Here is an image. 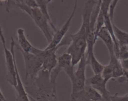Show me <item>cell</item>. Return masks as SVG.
<instances>
[{"label":"cell","instance_id":"cell-12","mask_svg":"<svg viewBox=\"0 0 128 101\" xmlns=\"http://www.w3.org/2000/svg\"><path fill=\"white\" fill-rule=\"evenodd\" d=\"M86 55H87L88 63L90 65L94 74H100L102 73L104 66L99 62L95 56L94 53L92 52L90 54H86Z\"/></svg>","mask_w":128,"mask_h":101},{"label":"cell","instance_id":"cell-16","mask_svg":"<svg viewBox=\"0 0 128 101\" xmlns=\"http://www.w3.org/2000/svg\"><path fill=\"white\" fill-rule=\"evenodd\" d=\"M112 101H128V94L124 96H120L118 94L111 96Z\"/></svg>","mask_w":128,"mask_h":101},{"label":"cell","instance_id":"cell-11","mask_svg":"<svg viewBox=\"0 0 128 101\" xmlns=\"http://www.w3.org/2000/svg\"><path fill=\"white\" fill-rule=\"evenodd\" d=\"M18 41L20 46V50L26 52H31L32 46L31 42L28 41L25 35L24 30L22 28H19L17 30Z\"/></svg>","mask_w":128,"mask_h":101},{"label":"cell","instance_id":"cell-5","mask_svg":"<svg viewBox=\"0 0 128 101\" xmlns=\"http://www.w3.org/2000/svg\"><path fill=\"white\" fill-rule=\"evenodd\" d=\"M78 65V68L74 72L73 77L70 79L72 84L71 96H73L75 94L81 92L86 86V66L88 65L86 52L80 60Z\"/></svg>","mask_w":128,"mask_h":101},{"label":"cell","instance_id":"cell-8","mask_svg":"<svg viewBox=\"0 0 128 101\" xmlns=\"http://www.w3.org/2000/svg\"><path fill=\"white\" fill-rule=\"evenodd\" d=\"M80 99L81 101L84 100H92V101H102V96L101 94L91 86L86 84L84 88L81 92L70 96V101H76Z\"/></svg>","mask_w":128,"mask_h":101},{"label":"cell","instance_id":"cell-6","mask_svg":"<svg viewBox=\"0 0 128 101\" xmlns=\"http://www.w3.org/2000/svg\"><path fill=\"white\" fill-rule=\"evenodd\" d=\"M40 57L42 61V66L41 70L46 72L51 71L58 65V56H56V49H40L37 47H32L31 52Z\"/></svg>","mask_w":128,"mask_h":101},{"label":"cell","instance_id":"cell-10","mask_svg":"<svg viewBox=\"0 0 128 101\" xmlns=\"http://www.w3.org/2000/svg\"><path fill=\"white\" fill-rule=\"evenodd\" d=\"M97 38L101 39L103 41L108 50L110 55L114 53L115 44L112 36H111L106 26H104L101 27L97 35Z\"/></svg>","mask_w":128,"mask_h":101},{"label":"cell","instance_id":"cell-9","mask_svg":"<svg viewBox=\"0 0 128 101\" xmlns=\"http://www.w3.org/2000/svg\"><path fill=\"white\" fill-rule=\"evenodd\" d=\"M86 84L89 85L97 90L102 96V98L107 96H111L110 92L106 88V83L104 79L102 77V74H94L92 77L87 79L86 81Z\"/></svg>","mask_w":128,"mask_h":101},{"label":"cell","instance_id":"cell-20","mask_svg":"<svg viewBox=\"0 0 128 101\" xmlns=\"http://www.w3.org/2000/svg\"><path fill=\"white\" fill-rule=\"evenodd\" d=\"M8 0H0V2H4L5 4H6V2H7Z\"/></svg>","mask_w":128,"mask_h":101},{"label":"cell","instance_id":"cell-17","mask_svg":"<svg viewBox=\"0 0 128 101\" xmlns=\"http://www.w3.org/2000/svg\"><path fill=\"white\" fill-rule=\"evenodd\" d=\"M120 0H112V2H111V5H110V17H111V19L112 20L113 19V16H114V10L115 8H116V6L117 5L118 2Z\"/></svg>","mask_w":128,"mask_h":101},{"label":"cell","instance_id":"cell-7","mask_svg":"<svg viewBox=\"0 0 128 101\" xmlns=\"http://www.w3.org/2000/svg\"><path fill=\"white\" fill-rule=\"evenodd\" d=\"M78 1V0H74V4L72 12L70 14V16H69L67 21L62 25V27L60 29L58 30L56 32H55V33L54 34L52 41L49 43L48 46L46 47V49H56V51L58 49V46L61 43L62 39L64 38V37L66 35V33L68 32L70 26H71V22H72V20L73 19L75 13H76V9H77Z\"/></svg>","mask_w":128,"mask_h":101},{"label":"cell","instance_id":"cell-22","mask_svg":"<svg viewBox=\"0 0 128 101\" xmlns=\"http://www.w3.org/2000/svg\"><path fill=\"white\" fill-rule=\"evenodd\" d=\"M101 2H102V0H98V2L99 4H101Z\"/></svg>","mask_w":128,"mask_h":101},{"label":"cell","instance_id":"cell-1","mask_svg":"<svg viewBox=\"0 0 128 101\" xmlns=\"http://www.w3.org/2000/svg\"><path fill=\"white\" fill-rule=\"evenodd\" d=\"M97 4L95 0H88L82 11V21L80 29L74 34L69 35L70 44L66 52L72 57V64L77 65L87 51V36L91 14Z\"/></svg>","mask_w":128,"mask_h":101},{"label":"cell","instance_id":"cell-2","mask_svg":"<svg viewBox=\"0 0 128 101\" xmlns=\"http://www.w3.org/2000/svg\"><path fill=\"white\" fill-rule=\"evenodd\" d=\"M18 8L20 9L22 11L26 12L32 19L34 22L37 25L38 27L42 32L44 37H46L48 42L50 43L52 41L54 34L52 33L51 29L52 27L50 25V22L42 13L41 9L38 7H29L27 5L24 4L23 2L19 5Z\"/></svg>","mask_w":128,"mask_h":101},{"label":"cell","instance_id":"cell-15","mask_svg":"<svg viewBox=\"0 0 128 101\" xmlns=\"http://www.w3.org/2000/svg\"><path fill=\"white\" fill-rule=\"evenodd\" d=\"M118 57L120 61L128 59V46H120V51Z\"/></svg>","mask_w":128,"mask_h":101},{"label":"cell","instance_id":"cell-13","mask_svg":"<svg viewBox=\"0 0 128 101\" xmlns=\"http://www.w3.org/2000/svg\"><path fill=\"white\" fill-rule=\"evenodd\" d=\"M114 32L120 46H128V33L122 31L112 22Z\"/></svg>","mask_w":128,"mask_h":101},{"label":"cell","instance_id":"cell-14","mask_svg":"<svg viewBox=\"0 0 128 101\" xmlns=\"http://www.w3.org/2000/svg\"><path fill=\"white\" fill-rule=\"evenodd\" d=\"M52 0H35L36 4L38 5V7L41 9V11H42V13L44 14L45 16H46V18L48 19V20L50 22V25H51V27H52V29L54 31V32H56L58 31L56 29V27L54 26L53 23H52V21L51 19V17H50V14H49L48 9V5L50 2H51Z\"/></svg>","mask_w":128,"mask_h":101},{"label":"cell","instance_id":"cell-4","mask_svg":"<svg viewBox=\"0 0 128 101\" xmlns=\"http://www.w3.org/2000/svg\"><path fill=\"white\" fill-rule=\"evenodd\" d=\"M21 52L24 61L25 79L26 80L29 79L31 83H32L42 69V61L32 52H26L22 51H21Z\"/></svg>","mask_w":128,"mask_h":101},{"label":"cell","instance_id":"cell-18","mask_svg":"<svg viewBox=\"0 0 128 101\" xmlns=\"http://www.w3.org/2000/svg\"><path fill=\"white\" fill-rule=\"evenodd\" d=\"M21 1H22L24 4L28 6L29 7H38V5L37 4H36L35 0H21Z\"/></svg>","mask_w":128,"mask_h":101},{"label":"cell","instance_id":"cell-3","mask_svg":"<svg viewBox=\"0 0 128 101\" xmlns=\"http://www.w3.org/2000/svg\"><path fill=\"white\" fill-rule=\"evenodd\" d=\"M16 45L15 41L13 37H11V46L10 49L6 47H4V52L5 62L6 66V80L8 82L13 86L14 87L17 84V77H16V71L18 67L16 62L14 53V46Z\"/></svg>","mask_w":128,"mask_h":101},{"label":"cell","instance_id":"cell-19","mask_svg":"<svg viewBox=\"0 0 128 101\" xmlns=\"http://www.w3.org/2000/svg\"><path fill=\"white\" fill-rule=\"evenodd\" d=\"M102 101H112V100H111V96L103 97L102 98Z\"/></svg>","mask_w":128,"mask_h":101},{"label":"cell","instance_id":"cell-21","mask_svg":"<svg viewBox=\"0 0 128 101\" xmlns=\"http://www.w3.org/2000/svg\"><path fill=\"white\" fill-rule=\"evenodd\" d=\"M83 101H92V100H88V99H86V100H84Z\"/></svg>","mask_w":128,"mask_h":101}]
</instances>
